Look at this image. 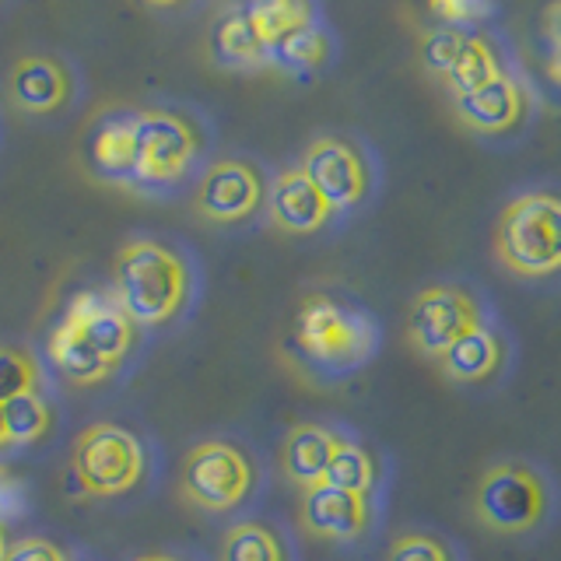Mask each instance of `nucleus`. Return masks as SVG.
<instances>
[{"mask_svg": "<svg viewBox=\"0 0 561 561\" xmlns=\"http://www.w3.org/2000/svg\"><path fill=\"white\" fill-rule=\"evenodd\" d=\"M382 330L376 316L351 298L312 291L302 298L295 316L291 347L298 365L316 373L320 382H341L379 355Z\"/></svg>", "mask_w": 561, "mask_h": 561, "instance_id": "f257e3e1", "label": "nucleus"}, {"mask_svg": "<svg viewBox=\"0 0 561 561\" xmlns=\"http://www.w3.org/2000/svg\"><path fill=\"white\" fill-rule=\"evenodd\" d=\"M470 513L481 530L495 537H534L558 516V484L540 463L526 456H505L473 481Z\"/></svg>", "mask_w": 561, "mask_h": 561, "instance_id": "f03ea898", "label": "nucleus"}, {"mask_svg": "<svg viewBox=\"0 0 561 561\" xmlns=\"http://www.w3.org/2000/svg\"><path fill=\"white\" fill-rule=\"evenodd\" d=\"M495 260L516 280H558L561 277V193L526 190L499 210Z\"/></svg>", "mask_w": 561, "mask_h": 561, "instance_id": "7ed1b4c3", "label": "nucleus"}, {"mask_svg": "<svg viewBox=\"0 0 561 561\" xmlns=\"http://www.w3.org/2000/svg\"><path fill=\"white\" fill-rule=\"evenodd\" d=\"M113 298L134 327H162L183 312L190 298L186 260L154 239H134L119 250Z\"/></svg>", "mask_w": 561, "mask_h": 561, "instance_id": "20e7f679", "label": "nucleus"}, {"mask_svg": "<svg viewBox=\"0 0 561 561\" xmlns=\"http://www.w3.org/2000/svg\"><path fill=\"white\" fill-rule=\"evenodd\" d=\"M491 306L484 302V295L463 285V280H435L425 285L408 306V337L411 351H417L421 358L438 362L446 351L463 341L467 333H473L481 323L491 320Z\"/></svg>", "mask_w": 561, "mask_h": 561, "instance_id": "39448f33", "label": "nucleus"}, {"mask_svg": "<svg viewBox=\"0 0 561 561\" xmlns=\"http://www.w3.org/2000/svg\"><path fill=\"white\" fill-rule=\"evenodd\" d=\"M256 488V463L228 438L197 443L183 460L180 499L201 513H236Z\"/></svg>", "mask_w": 561, "mask_h": 561, "instance_id": "423d86ee", "label": "nucleus"}, {"mask_svg": "<svg viewBox=\"0 0 561 561\" xmlns=\"http://www.w3.org/2000/svg\"><path fill=\"white\" fill-rule=\"evenodd\" d=\"M145 473V449L127 428L99 421L78 435L70 449V478L81 484L84 495L113 499L130 491Z\"/></svg>", "mask_w": 561, "mask_h": 561, "instance_id": "0eeeda50", "label": "nucleus"}, {"mask_svg": "<svg viewBox=\"0 0 561 561\" xmlns=\"http://www.w3.org/2000/svg\"><path fill=\"white\" fill-rule=\"evenodd\" d=\"M197 148L201 137L190 119L165 110L134 113V183L162 186L180 180L197 158Z\"/></svg>", "mask_w": 561, "mask_h": 561, "instance_id": "6e6552de", "label": "nucleus"}, {"mask_svg": "<svg viewBox=\"0 0 561 561\" xmlns=\"http://www.w3.org/2000/svg\"><path fill=\"white\" fill-rule=\"evenodd\" d=\"M298 169L323 193L333 215L365 204V197L373 193V165H368L365 151L347 137H316Z\"/></svg>", "mask_w": 561, "mask_h": 561, "instance_id": "1a4fd4ad", "label": "nucleus"}, {"mask_svg": "<svg viewBox=\"0 0 561 561\" xmlns=\"http://www.w3.org/2000/svg\"><path fill=\"white\" fill-rule=\"evenodd\" d=\"M298 523L316 540L365 543L379 526V495H355L330 484L306 488L298 499Z\"/></svg>", "mask_w": 561, "mask_h": 561, "instance_id": "9d476101", "label": "nucleus"}, {"mask_svg": "<svg viewBox=\"0 0 561 561\" xmlns=\"http://www.w3.org/2000/svg\"><path fill=\"white\" fill-rule=\"evenodd\" d=\"M438 376L463 390H488L508 376L513 368V337L505 333V327L491 316L488 323H481L473 333H467L463 341H456L443 358L435 362Z\"/></svg>", "mask_w": 561, "mask_h": 561, "instance_id": "9b49d317", "label": "nucleus"}, {"mask_svg": "<svg viewBox=\"0 0 561 561\" xmlns=\"http://www.w3.org/2000/svg\"><path fill=\"white\" fill-rule=\"evenodd\" d=\"M260 204H267V186L256 165L242 158H221L197 186V210L215 225H239L253 218Z\"/></svg>", "mask_w": 561, "mask_h": 561, "instance_id": "f8f14e48", "label": "nucleus"}, {"mask_svg": "<svg viewBox=\"0 0 561 561\" xmlns=\"http://www.w3.org/2000/svg\"><path fill=\"white\" fill-rule=\"evenodd\" d=\"M67 320H75V327L84 333V341L95 347V355L113 368L127 362L134 347V320L119 309L113 295L99 291H81L75 295V302L67 306Z\"/></svg>", "mask_w": 561, "mask_h": 561, "instance_id": "ddd939ff", "label": "nucleus"}, {"mask_svg": "<svg viewBox=\"0 0 561 561\" xmlns=\"http://www.w3.org/2000/svg\"><path fill=\"white\" fill-rule=\"evenodd\" d=\"M267 215L271 225L285 236H312L333 218V207L323 193L312 186L302 169H280L267 190Z\"/></svg>", "mask_w": 561, "mask_h": 561, "instance_id": "4468645a", "label": "nucleus"}, {"mask_svg": "<svg viewBox=\"0 0 561 561\" xmlns=\"http://www.w3.org/2000/svg\"><path fill=\"white\" fill-rule=\"evenodd\" d=\"M453 110H456V119H460L470 134L499 137V134L516 130L519 123H523V116H526V92L508 75H502L491 84L478 88V92L456 95Z\"/></svg>", "mask_w": 561, "mask_h": 561, "instance_id": "2eb2a0df", "label": "nucleus"}, {"mask_svg": "<svg viewBox=\"0 0 561 561\" xmlns=\"http://www.w3.org/2000/svg\"><path fill=\"white\" fill-rule=\"evenodd\" d=\"M341 438L344 435L337 428L320 425V421H298L295 428H288L285 443H280V473H285V481L298 491L323 484Z\"/></svg>", "mask_w": 561, "mask_h": 561, "instance_id": "dca6fc26", "label": "nucleus"}, {"mask_svg": "<svg viewBox=\"0 0 561 561\" xmlns=\"http://www.w3.org/2000/svg\"><path fill=\"white\" fill-rule=\"evenodd\" d=\"M11 99L28 113H53L67 102V75L46 57H25L11 70Z\"/></svg>", "mask_w": 561, "mask_h": 561, "instance_id": "f3484780", "label": "nucleus"}, {"mask_svg": "<svg viewBox=\"0 0 561 561\" xmlns=\"http://www.w3.org/2000/svg\"><path fill=\"white\" fill-rule=\"evenodd\" d=\"M49 362L75 386H92L113 376V368L95 355V347L84 341V333L75 327V320H67V316L57 323V330L49 333Z\"/></svg>", "mask_w": 561, "mask_h": 561, "instance_id": "a211bd4d", "label": "nucleus"}, {"mask_svg": "<svg viewBox=\"0 0 561 561\" xmlns=\"http://www.w3.org/2000/svg\"><path fill=\"white\" fill-rule=\"evenodd\" d=\"M323 484L355 491V495H379L382 488V456L376 449H368L358 438H341L337 453L327 467Z\"/></svg>", "mask_w": 561, "mask_h": 561, "instance_id": "6ab92c4d", "label": "nucleus"}, {"mask_svg": "<svg viewBox=\"0 0 561 561\" xmlns=\"http://www.w3.org/2000/svg\"><path fill=\"white\" fill-rule=\"evenodd\" d=\"M210 53L221 67H260L267 64V46L256 35L245 8L225 11L210 28Z\"/></svg>", "mask_w": 561, "mask_h": 561, "instance_id": "aec40b11", "label": "nucleus"}, {"mask_svg": "<svg viewBox=\"0 0 561 561\" xmlns=\"http://www.w3.org/2000/svg\"><path fill=\"white\" fill-rule=\"evenodd\" d=\"M218 561H291V551L271 523L242 519L221 537Z\"/></svg>", "mask_w": 561, "mask_h": 561, "instance_id": "412c9836", "label": "nucleus"}, {"mask_svg": "<svg viewBox=\"0 0 561 561\" xmlns=\"http://www.w3.org/2000/svg\"><path fill=\"white\" fill-rule=\"evenodd\" d=\"M92 162L102 180L134 183V116L102 123L92 140Z\"/></svg>", "mask_w": 561, "mask_h": 561, "instance_id": "4be33fe9", "label": "nucleus"}, {"mask_svg": "<svg viewBox=\"0 0 561 561\" xmlns=\"http://www.w3.org/2000/svg\"><path fill=\"white\" fill-rule=\"evenodd\" d=\"M502 75H505V70L499 64L495 46H491L484 35H463L460 49H456V60H453L449 75H446V84L453 88V99H456V95L478 92V88L491 84Z\"/></svg>", "mask_w": 561, "mask_h": 561, "instance_id": "5701e85b", "label": "nucleus"}, {"mask_svg": "<svg viewBox=\"0 0 561 561\" xmlns=\"http://www.w3.org/2000/svg\"><path fill=\"white\" fill-rule=\"evenodd\" d=\"M245 14L263 39V46L277 43L280 35H288L295 28H302L312 22V4L309 0H250Z\"/></svg>", "mask_w": 561, "mask_h": 561, "instance_id": "b1692460", "label": "nucleus"}, {"mask_svg": "<svg viewBox=\"0 0 561 561\" xmlns=\"http://www.w3.org/2000/svg\"><path fill=\"white\" fill-rule=\"evenodd\" d=\"M327 53H330L327 35L309 22L302 28L280 35L277 43H271L267 46V64H274L280 70H295V75H298V70L320 67L327 60Z\"/></svg>", "mask_w": 561, "mask_h": 561, "instance_id": "393cba45", "label": "nucleus"}, {"mask_svg": "<svg viewBox=\"0 0 561 561\" xmlns=\"http://www.w3.org/2000/svg\"><path fill=\"white\" fill-rule=\"evenodd\" d=\"M53 414L46 408V400L39 397V390L32 393H18L11 400H4V435L8 446H32L49 432Z\"/></svg>", "mask_w": 561, "mask_h": 561, "instance_id": "a878e982", "label": "nucleus"}, {"mask_svg": "<svg viewBox=\"0 0 561 561\" xmlns=\"http://www.w3.org/2000/svg\"><path fill=\"white\" fill-rule=\"evenodd\" d=\"M382 561H463V551L438 530H400Z\"/></svg>", "mask_w": 561, "mask_h": 561, "instance_id": "bb28decb", "label": "nucleus"}, {"mask_svg": "<svg viewBox=\"0 0 561 561\" xmlns=\"http://www.w3.org/2000/svg\"><path fill=\"white\" fill-rule=\"evenodd\" d=\"M35 386H39V365H35V358H28L18 347H0V403L18 393H32Z\"/></svg>", "mask_w": 561, "mask_h": 561, "instance_id": "cd10ccee", "label": "nucleus"}, {"mask_svg": "<svg viewBox=\"0 0 561 561\" xmlns=\"http://www.w3.org/2000/svg\"><path fill=\"white\" fill-rule=\"evenodd\" d=\"M463 35L467 32H456V28H435L421 35V64L428 67V75H443V78L449 75Z\"/></svg>", "mask_w": 561, "mask_h": 561, "instance_id": "c85d7f7f", "label": "nucleus"}, {"mask_svg": "<svg viewBox=\"0 0 561 561\" xmlns=\"http://www.w3.org/2000/svg\"><path fill=\"white\" fill-rule=\"evenodd\" d=\"M4 561H64L57 543H49L43 537H25V540H14Z\"/></svg>", "mask_w": 561, "mask_h": 561, "instance_id": "c756f323", "label": "nucleus"}, {"mask_svg": "<svg viewBox=\"0 0 561 561\" xmlns=\"http://www.w3.org/2000/svg\"><path fill=\"white\" fill-rule=\"evenodd\" d=\"M25 508V488L18 478H11V473L0 467V523L8 519H18Z\"/></svg>", "mask_w": 561, "mask_h": 561, "instance_id": "7c9ffc66", "label": "nucleus"}, {"mask_svg": "<svg viewBox=\"0 0 561 561\" xmlns=\"http://www.w3.org/2000/svg\"><path fill=\"white\" fill-rule=\"evenodd\" d=\"M432 8L449 22H470L484 11V0H432Z\"/></svg>", "mask_w": 561, "mask_h": 561, "instance_id": "2f4dec72", "label": "nucleus"}, {"mask_svg": "<svg viewBox=\"0 0 561 561\" xmlns=\"http://www.w3.org/2000/svg\"><path fill=\"white\" fill-rule=\"evenodd\" d=\"M543 32L554 46H561V0H551V8L543 11Z\"/></svg>", "mask_w": 561, "mask_h": 561, "instance_id": "473e14b6", "label": "nucleus"}, {"mask_svg": "<svg viewBox=\"0 0 561 561\" xmlns=\"http://www.w3.org/2000/svg\"><path fill=\"white\" fill-rule=\"evenodd\" d=\"M543 70H548V78L554 84H561V46L551 49V57H548V64H543Z\"/></svg>", "mask_w": 561, "mask_h": 561, "instance_id": "72a5a7b5", "label": "nucleus"}, {"mask_svg": "<svg viewBox=\"0 0 561 561\" xmlns=\"http://www.w3.org/2000/svg\"><path fill=\"white\" fill-rule=\"evenodd\" d=\"M134 561H183V558H175V554H140Z\"/></svg>", "mask_w": 561, "mask_h": 561, "instance_id": "f704fd0d", "label": "nucleus"}, {"mask_svg": "<svg viewBox=\"0 0 561 561\" xmlns=\"http://www.w3.org/2000/svg\"><path fill=\"white\" fill-rule=\"evenodd\" d=\"M8 554V537H4V523H0V561Z\"/></svg>", "mask_w": 561, "mask_h": 561, "instance_id": "c9c22d12", "label": "nucleus"}, {"mask_svg": "<svg viewBox=\"0 0 561 561\" xmlns=\"http://www.w3.org/2000/svg\"><path fill=\"white\" fill-rule=\"evenodd\" d=\"M0 446H8V435H4V403H0Z\"/></svg>", "mask_w": 561, "mask_h": 561, "instance_id": "e433bc0d", "label": "nucleus"}, {"mask_svg": "<svg viewBox=\"0 0 561 561\" xmlns=\"http://www.w3.org/2000/svg\"><path fill=\"white\" fill-rule=\"evenodd\" d=\"M148 4H158V8H169V4H175V0H148Z\"/></svg>", "mask_w": 561, "mask_h": 561, "instance_id": "4c0bfd02", "label": "nucleus"}]
</instances>
